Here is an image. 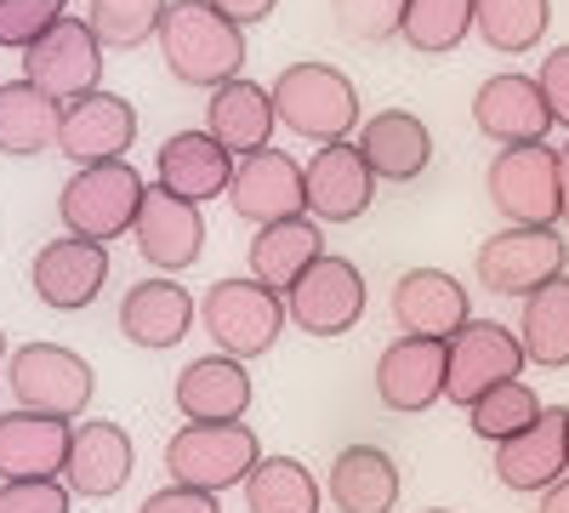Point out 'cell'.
Listing matches in <instances>:
<instances>
[{"instance_id":"27","label":"cell","mask_w":569,"mask_h":513,"mask_svg":"<svg viewBox=\"0 0 569 513\" xmlns=\"http://www.w3.org/2000/svg\"><path fill=\"white\" fill-rule=\"evenodd\" d=\"M273 126H279V120H273L268 86H257V80H246V75L228 80V86H217L211 103H206V131L217 137L233 160L268 149V144H273Z\"/></svg>"},{"instance_id":"46","label":"cell","mask_w":569,"mask_h":513,"mask_svg":"<svg viewBox=\"0 0 569 513\" xmlns=\"http://www.w3.org/2000/svg\"><path fill=\"white\" fill-rule=\"evenodd\" d=\"M427 513H450V507H427Z\"/></svg>"},{"instance_id":"26","label":"cell","mask_w":569,"mask_h":513,"mask_svg":"<svg viewBox=\"0 0 569 513\" xmlns=\"http://www.w3.org/2000/svg\"><path fill=\"white\" fill-rule=\"evenodd\" d=\"M154 171H160V189H171V195H182V200L206 206V200L228 195L233 155L217 144L211 131H177V137H166V144H160Z\"/></svg>"},{"instance_id":"32","label":"cell","mask_w":569,"mask_h":513,"mask_svg":"<svg viewBox=\"0 0 569 513\" xmlns=\"http://www.w3.org/2000/svg\"><path fill=\"white\" fill-rule=\"evenodd\" d=\"M547 23H552V0H472V34L501 58L536 52Z\"/></svg>"},{"instance_id":"31","label":"cell","mask_w":569,"mask_h":513,"mask_svg":"<svg viewBox=\"0 0 569 513\" xmlns=\"http://www.w3.org/2000/svg\"><path fill=\"white\" fill-rule=\"evenodd\" d=\"M518 348H525L530 365L563 371L569 365V274L547 279L541 292L525 297V314H518Z\"/></svg>"},{"instance_id":"20","label":"cell","mask_w":569,"mask_h":513,"mask_svg":"<svg viewBox=\"0 0 569 513\" xmlns=\"http://www.w3.org/2000/svg\"><path fill=\"white\" fill-rule=\"evenodd\" d=\"M131 235H137V251L149 257L154 268L177 274L188 263H200V251H206V217H200L194 200H182V195H171V189L154 182V189L142 195V206H137Z\"/></svg>"},{"instance_id":"36","label":"cell","mask_w":569,"mask_h":513,"mask_svg":"<svg viewBox=\"0 0 569 513\" xmlns=\"http://www.w3.org/2000/svg\"><path fill=\"white\" fill-rule=\"evenodd\" d=\"M166 18V0H86V29L98 34V46L109 52H131L149 34H160Z\"/></svg>"},{"instance_id":"38","label":"cell","mask_w":569,"mask_h":513,"mask_svg":"<svg viewBox=\"0 0 569 513\" xmlns=\"http://www.w3.org/2000/svg\"><path fill=\"white\" fill-rule=\"evenodd\" d=\"M58 18H69V0H0V46L29 52Z\"/></svg>"},{"instance_id":"34","label":"cell","mask_w":569,"mask_h":513,"mask_svg":"<svg viewBox=\"0 0 569 513\" xmlns=\"http://www.w3.org/2000/svg\"><path fill=\"white\" fill-rule=\"evenodd\" d=\"M405 46L421 58H445L472 34V0H410L405 23H399Z\"/></svg>"},{"instance_id":"9","label":"cell","mask_w":569,"mask_h":513,"mask_svg":"<svg viewBox=\"0 0 569 513\" xmlns=\"http://www.w3.org/2000/svg\"><path fill=\"white\" fill-rule=\"evenodd\" d=\"M23 80L40 86L52 103H74L86 91L103 86V46L86 29V18H58L29 52H23Z\"/></svg>"},{"instance_id":"2","label":"cell","mask_w":569,"mask_h":513,"mask_svg":"<svg viewBox=\"0 0 569 513\" xmlns=\"http://www.w3.org/2000/svg\"><path fill=\"white\" fill-rule=\"evenodd\" d=\"M273 120L284 131H297L302 144H348V131L359 126V91L342 69L330 63H291L273 75Z\"/></svg>"},{"instance_id":"18","label":"cell","mask_w":569,"mask_h":513,"mask_svg":"<svg viewBox=\"0 0 569 513\" xmlns=\"http://www.w3.org/2000/svg\"><path fill=\"white\" fill-rule=\"evenodd\" d=\"M472 126H479L490 144L518 149V144H547L552 131V109L541 98L536 75H490L479 91H472Z\"/></svg>"},{"instance_id":"37","label":"cell","mask_w":569,"mask_h":513,"mask_svg":"<svg viewBox=\"0 0 569 513\" xmlns=\"http://www.w3.org/2000/svg\"><path fill=\"white\" fill-rule=\"evenodd\" d=\"M405 7L410 0H330V18L348 40H393L399 23H405Z\"/></svg>"},{"instance_id":"44","label":"cell","mask_w":569,"mask_h":513,"mask_svg":"<svg viewBox=\"0 0 569 513\" xmlns=\"http://www.w3.org/2000/svg\"><path fill=\"white\" fill-rule=\"evenodd\" d=\"M541 513H569V480H558V485L541 491Z\"/></svg>"},{"instance_id":"29","label":"cell","mask_w":569,"mask_h":513,"mask_svg":"<svg viewBox=\"0 0 569 513\" xmlns=\"http://www.w3.org/2000/svg\"><path fill=\"white\" fill-rule=\"evenodd\" d=\"M325 496L337 502V513H393L399 507V468L388 451L376 445H348L330 462Z\"/></svg>"},{"instance_id":"40","label":"cell","mask_w":569,"mask_h":513,"mask_svg":"<svg viewBox=\"0 0 569 513\" xmlns=\"http://www.w3.org/2000/svg\"><path fill=\"white\" fill-rule=\"evenodd\" d=\"M536 86H541V98L552 109V126H569V46H552V52L541 58Z\"/></svg>"},{"instance_id":"41","label":"cell","mask_w":569,"mask_h":513,"mask_svg":"<svg viewBox=\"0 0 569 513\" xmlns=\"http://www.w3.org/2000/svg\"><path fill=\"white\" fill-rule=\"evenodd\" d=\"M137 513H222V507H217V496H206V491H182V485H166V491H154L149 502H142Z\"/></svg>"},{"instance_id":"6","label":"cell","mask_w":569,"mask_h":513,"mask_svg":"<svg viewBox=\"0 0 569 513\" xmlns=\"http://www.w3.org/2000/svg\"><path fill=\"white\" fill-rule=\"evenodd\" d=\"M563 268H569V240L558 235V223L552 228H512L507 223L472 251V274L496 297H530L547 279H558Z\"/></svg>"},{"instance_id":"10","label":"cell","mask_w":569,"mask_h":513,"mask_svg":"<svg viewBox=\"0 0 569 513\" xmlns=\"http://www.w3.org/2000/svg\"><path fill=\"white\" fill-rule=\"evenodd\" d=\"M365 274L348 263V257H319L291 292H284V319H297L308 337H342L365 319Z\"/></svg>"},{"instance_id":"21","label":"cell","mask_w":569,"mask_h":513,"mask_svg":"<svg viewBox=\"0 0 569 513\" xmlns=\"http://www.w3.org/2000/svg\"><path fill=\"white\" fill-rule=\"evenodd\" d=\"M194 314H200V303L188 297V286H177L171 274L137 279V286L120 297V337L160 354V348H177L188 332H194Z\"/></svg>"},{"instance_id":"16","label":"cell","mask_w":569,"mask_h":513,"mask_svg":"<svg viewBox=\"0 0 569 513\" xmlns=\"http://www.w3.org/2000/svg\"><path fill=\"white\" fill-rule=\"evenodd\" d=\"M496 480L525 496H541L547 485L569 480V411L563 405H547L525 434L496 445Z\"/></svg>"},{"instance_id":"45","label":"cell","mask_w":569,"mask_h":513,"mask_svg":"<svg viewBox=\"0 0 569 513\" xmlns=\"http://www.w3.org/2000/svg\"><path fill=\"white\" fill-rule=\"evenodd\" d=\"M0 359H7V332H0Z\"/></svg>"},{"instance_id":"33","label":"cell","mask_w":569,"mask_h":513,"mask_svg":"<svg viewBox=\"0 0 569 513\" xmlns=\"http://www.w3.org/2000/svg\"><path fill=\"white\" fill-rule=\"evenodd\" d=\"M246 513H319V480L297 456H262L246 474Z\"/></svg>"},{"instance_id":"42","label":"cell","mask_w":569,"mask_h":513,"mask_svg":"<svg viewBox=\"0 0 569 513\" xmlns=\"http://www.w3.org/2000/svg\"><path fill=\"white\" fill-rule=\"evenodd\" d=\"M211 7L228 18V23H262V18H273V7H279V0H211Z\"/></svg>"},{"instance_id":"12","label":"cell","mask_w":569,"mask_h":513,"mask_svg":"<svg viewBox=\"0 0 569 513\" xmlns=\"http://www.w3.org/2000/svg\"><path fill=\"white\" fill-rule=\"evenodd\" d=\"M376 200V171L365 166L359 144H325L302 166V206L313 223H359Z\"/></svg>"},{"instance_id":"14","label":"cell","mask_w":569,"mask_h":513,"mask_svg":"<svg viewBox=\"0 0 569 513\" xmlns=\"http://www.w3.org/2000/svg\"><path fill=\"white\" fill-rule=\"evenodd\" d=\"M137 144V109L120 91H86V98L63 103L58 120V155H69L74 166H103V160H126V149Z\"/></svg>"},{"instance_id":"15","label":"cell","mask_w":569,"mask_h":513,"mask_svg":"<svg viewBox=\"0 0 569 513\" xmlns=\"http://www.w3.org/2000/svg\"><path fill=\"white\" fill-rule=\"evenodd\" d=\"M228 206H233V217H246L257 228L284 223V217H308V206H302V166L284 149H257L246 160H233Z\"/></svg>"},{"instance_id":"7","label":"cell","mask_w":569,"mask_h":513,"mask_svg":"<svg viewBox=\"0 0 569 513\" xmlns=\"http://www.w3.org/2000/svg\"><path fill=\"white\" fill-rule=\"evenodd\" d=\"M200 319L217 337V354L257 359V354H273L284 332V297L268 292L262 279H217L200 303Z\"/></svg>"},{"instance_id":"4","label":"cell","mask_w":569,"mask_h":513,"mask_svg":"<svg viewBox=\"0 0 569 513\" xmlns=\"http://www.w3.org/2000/svg\"><path fill=\"white\" fill-rule=\"evenodd\" d=\"M142 195H149V182H142L137 166H126V160L80 166L63 182V195H58V223H63V235H74V240L109 246V240L131 235Z\"/></svg>"},{"instance_id":"1","label":"cell","mask_w":569,"mask_h":513,"mask_svg":"<svg viewBox=\"0 0 569 513\" xmlns=\"http://www.w3.org/2000/svg\"><path fill=\"white\" fill-rule=\"evenodd\" d=\"M160 58L182 86L217 91L246 69V29L228 23L211 0H166L160 18Z\"/></svg>"},{"instance_id":"35","label":"cell","mask_w":569,"mask_h":513,"mask_svg":"<svg viewBox=\"0 0 569 513\" xmlns=\"http://www.w3.org/2000/svg\"><path fill=\"white\" fill-rule=\"evenodd\" d=\"M541 411H547L541 394L525 377H512V383H501V388H490V394H479V399L467 405V428L479 434V440H490V445H501L512 434H525Z\"/></svg>"},{"instance_id":"24","label":"cell","mask_w":569,"mask_h":513,"mask_svg":"<svg viewBox=\"0 0 569 513\" xmlns=\"http://www.w3.org/2000/svg\"><path fill=\"white\" fill-rule=\"evenodd\" d=\"M177 411H182V423H240V416L251 411V371H246V359L206 354L194 365H182Z\"/></svg>"},{"instance_id":"19","label":"cell","mask_w":569,"mask_h":513,"mask_svg":"<svg viewBox=\"0 0 569 513\" xmlns=\"http://www.w3.org/2000/svg\"><path fill=\"white\" fill-rule=\"evenodd\" d=\"M137 468V451H131V434L120 423H74L69 428V456H63V485L69 496H91V502H109L126 491Z\"/></svg>"},{"instance_id":"8","label":"cell","mask_w":569,"mask_h":513,"mask_svg":"<svg viewBox=\"0 0 569 513\" xmlns=\"http://www.w3.org/2000/svg\"><path fill=\"white\" fill-rule=\"evenodd\" d=\"M490 206L512 228H552L558 223V149L547 144H518L501 149L485 171Z\"/></svg>"},{"instance_id":"43","label":"cell","mask_w":569,"mask_h":513,"mask_svg":"<svg viewBox=\"0 0 569 513\" xmlns=\"http://www.w3.org/2000/svg\"><path fill=\"white\" fill-rule=\"evenodd\" d=\"M558 223H569V144L558 149Z\"/></svg>"},{"instance_id":"3","label":"cell","mask_w":569,"mask_h":513,"mask_svg":"<svg viewBox=\"0 0 569 513\" xmlns=\"http://www.w3.org/2000/svg\"><path fill=\"white\" fill-rule=\"evenodd\" d=\"M262 462V440L246 423H182L166 440V474L182 491H233Z\"/></svg>"},{"instance_id":"30","label":"cell","mask_w":569,"mask_h":513,"mask_svg":"<svg viewBox=\"0 0 569 513\" xmlns=\"http://www.w3.org/2000/svg\"><path fill=\"white\" fill-rule=\"evenodd\" d=\"M58 120H63V103H52L40 86L29 80H12L0 86V155H46L58 149Z\"/></svg>"},{"instance_id":"13","label":"cell","mask_w":569,"mask_h":513,"mask_svg":"<svg viewBox=\"0 0 569 513\" xmlns=\"http://www.w3.org/2000/svg\"><path fill=\"white\" fill-rule=\"evenodd\" d=\"M29 286L46 308H58V314H80L98 303V292L109 286V246L98 240H46L29 263Z\"/></svg>"},{"instance_id":"17","label":"cell","mask_w":569,"mask_h":513,"mask_svg":"<svg viewBox=\"0 0 569 513\" xmlns=\"http://www.w3.org/2000/svg\"><path fill=\"white\" fill-rule=\"evenodd\" d=\"M445 383H450V348L433 343V337H399V343L382 348V359H376V399L399 416L439 405Z\"/></svg>"},{"instance_id":"39","label":"cell","mask_w":569,"mask_h":513,"mask_svg":"<svg viewBox=\"0 0 569 513\" xmlns=\"http://www.w3.org/2000/svg\"><path fill=\"white\" fill-rule=\"evenodd\" d=\"M0 513H69L63 480H7L0 485Z\"/></svg>"},{"instance_id":"25","label":"cell","mask_w":569,"mask_h":513,"mask_svg":"<svg viewBox=\"0 0 569 513\" xmlns=\"http://www.w3.org/2000/svg\"><path fill=\"white\" fill-rule=\"evenodd\" d=\"M353 144H359L365 166L376 171V182H416L427 171V160H433V131H427V120L410 115V109L370 115Z\"/></svg>"},{"instance_id":"11","label":"cell","mask_w":569,"mask_h":513,"mask_svg":"<svg viewBox=\"0 0 569 513\" xmlns=\"http://www.w3.org/2000/svg\"><path fill=\"white\" fill-rule=\"evenodd\" d=\"M445 348H450L445 399H456V405H472L479 394L512 383L518 371H525V348H518V337L507 332L501 319H467Z\"/></svg>"},{"instance_id":"22","label":"cell","mask_w":569,"mask_h":513,"mask_svg":"<svg viewBox=\"0 0 569 513\" xmlns=\"http://www.w3.org/2000/svg\"><path fill=\"white\" fill-rule=\"evenodd\" d=\"M393 319H399L405 337L450 343L472 319L467 314V286L456 274H445V268H410V274H399V286H393Z\"/></svg>"},{"instance_id":"5","label":"cell","mask_w":569,"mask_h":513,"mask_svg":"<svg viewBox=\"0 0 569 513\" xmlns=\"http://www.w3.org/2000/svg\"><path fill=\"white\" fill-rule=\"evenodd\" d=\"M7 388L18 411L74 423V416H86L91 394H98V371L63 343H23L18 354H7Z\"/></svg>"},{"instance_id":"28","label":"cell","mask_w":569,"mask_h":513,"mask_svg":"<svg viewBox=\"0 0 569 513\" xmlns=\"http://www.w3.org/2000/svg\"><path fill=\"white\" fill-rule=\"evenodd\" d=\"M319 257H325V223L284 217V223L257 228V240H251V279H262L268 292L284 297Z\"/></svg>"},{"instance_id":"23","label":"cell","mask_w":569,"mask_h":513,"mask_svg":"<svg viewBox=\"0 0 569 513\" xmlns=\"http://www.w3.org/2000/svg\"><path fill=\"white\" fill-rule=\"evenodd\" d=\"M69 428L40 411H0V485L7 480H63Z\"/></svg>"}]
</instances>
